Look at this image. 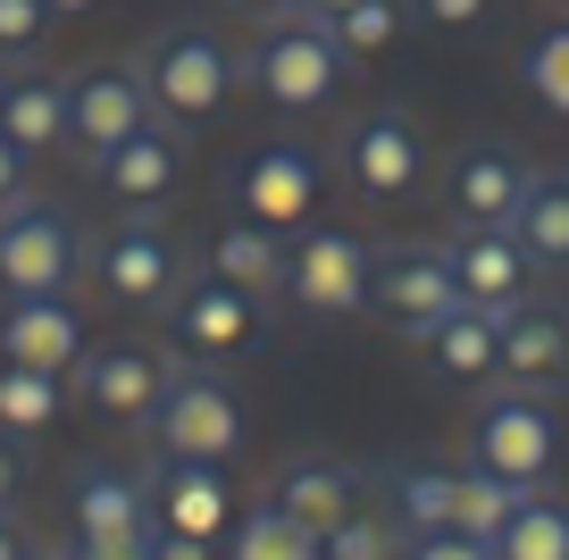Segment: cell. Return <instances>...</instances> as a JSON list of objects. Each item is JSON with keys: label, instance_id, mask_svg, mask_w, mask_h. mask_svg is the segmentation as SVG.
I'll use <instances>...</instances> for the list:
<instances>
[{"label": "cell", "instance_id": "1", "mask_svg": "<svg viewBox=\"0 0 569 560\" xmlns=\"http://www.w3.org/2000/svg\"><path fill=\"white\" fill-rule=\"evenodd\" d=\"M142 84H151V118L201 126L243 84V51H234L227 34H210V26H168V34L142 51Z\"/></svg>", "mask_w": 569, "mask_h": 560}, {"label": "cell", "instance_id": "2", "mask_svg": "<svg viewBox=\"0 0 569 560\" xmlns=\"http://www.w3.org/2000/svg\"><path fill=\"white\" fill-rule=\"evenodd\" d=\"M243 84H260V101L268 109H293V118H310V109H327L336 101V84H343V42H336V26H319V18H268L260 26V42L243 51Z\"/></svg>", "mask_w": 569, "mask_h": 560}, {"label": "cell", "instance_id": "3", "mask_svg": "<svg viewBox=\"0 0 569 560\" xmlns=\"http://www.w3.org/2000/svg\"><path fill=\"white\" fill-rule=\"evenodd\" d=\"M142 436L160 443L168 460H234V443H243V402H234V386L210 377V368H177L160 386V402L142 410Z\"/></svg>", "mask_w": 569, "mask_h": 560}, {"label": "cell", "instance_id": "4", "mask_svg": "<svg viewBox=\"0 0 569 560\" xmlns=\"http://www.w3.org/2000/svg\"><path fill=\"white\" fill-rule=\"evenodd\" d=\"M369 310L393 318V334L427 343L452 310H469V301H461V277H452V251H445V243H386V251L369 260Z\"/></svg>", "mask_w": 569, "mask_h": 560}, {"label": "cell", "instance_id": "5", "mask_svg": "<svg viewBox=\"0 0 569 560\" xmlns=\"http://www.w3.org/2000/svg\"><path fill=\"white\" fill-rule=\"evenodd\" d=\"M84 243H76V218L51 201H9L0 210V301H34V293H68Z\"/></svg>", "mask_w": 569, "mask_h": 560}, {"label": "cell", "instance_id": "6", "mask_svg": "<svg viewBox=\"0 0 569 560\" xmlns=\"http://www.w3.org/2000/svg\"><path fill=\"white\" fill-rule=\"evenodd\" d=\"M134 126H151V84H142V59H109V68L68 76V142L59 151L76 168H101Z\"/></svg>", "mask_w": 569, "mask_h": 560}, {"label": "cell", "instance_id": "7", "mask_svg": "<svg viewBox=\"0 0 569 560\" xmlns=\"http://www.w3.org/2000/svg\"><path fill=\"white\" fill-rule=\"evenodd\" d=\"M369 260L377 243L352 227H310L302 243L284 251V301L310 318H352L369 310Z\"/></svg>", "mask_w": 569, "mask_h": 560}, {"label": "cell", "instance_id": "8", "mask_svg": "<svg viewBox=\"0 0 569 560\" xmlns=\"http://www.w3.org/2000/svg\"><path fill=\"white\" fill-rule=\"evenodd\" d=\"M92 277H101L109 301H126V310H160L168 293H177L193 268H184V243L168 227H151V210H134L126 227H109L101 243H92Z\"/></svg>", "mask_w": 569, "mask_h": 560}, {"label": "cell", "instance_id": "9", "mask_svg": "<svg viewBox=\"0 0 569 560\" xmlns=\"http://www.w3.org/2000/svg\"><path fill=\"white\" fill-rule=\"evenodd\" d=\"M227 193H234V210H243L251 227L293 234V227H310V210H319L327 168H319V151H310V142H260V151L234 168Z\"/></svg>", "mask_w": 569, "mask_h": 560}, {"label": "cell", "instance_id": "10", "mask_svg": "<svg viewBox=\"0 0 569 560\" xmlns=\"http://www.w3.org/2000/svg\"><path fill=\"white\" fill-rule=\"evenodd\" d=\"M343 176H352L360 201H402L427 176V134L402 101H377L369 118L343 126Z\"/></svg>", "mask_w": 569, "mask_h": 560}, {"label": "cell", "instance_id": "11", "mask_svg": "<svg viewBox=\"0 0 569 560\" xmlns=\"http://www.w3.org/2000/svg\"><path fill=\"white\" fill-rule=\"evenodd\" d=\"M552 452H561V427L536 393H486L478 427H469V460L511 486H545L552 477Z\"/></svg>", "mask_w": 569, "mask_h": 560}, {"label": "cell", "instance_id": "12", "mask_svg": "<svg viewBox=\"0 0 569 560\" xmlns=\"http://www.w3.org/2000/svg\"><path fill=\"white\" fill-rule=\"evenodd\" d=\"M260 310L268 301H251L243 284H227L218 268H201V277H184L177 293H168V327H177V343L193 351V360H243V351L260 343Z\"/></svg>", "mask_w": 569, "mask_h": 560}, {"label": "cell", "instance_id": "13", "mask_svg": "<svg viewBox=\"0 0 569 560\" xmlns=\"http://www.w3.org/2000/svg\"><path fill=\"white\" fill-rule=\"evenodd\" d=\"M528 159L511 142H461L445 168V201H452V227H511L519 193H528Z\"/></svg>", "mask_w": 569, "mask_h": 560}, {"label": "cell", "instance_id": "14", "mask_svg": "<svg viewBox=\"0 0 569 560\" xmlns=\"http://www.w3.org/2000/svg\"><path fill=\"white\" fill-rule=\"evenodd\" d=\"M495 377H511V386H561L569 377V301H511L495 327Z\"/></svg>", "mask_w": 569, "mask_h": 560}, {"label": "cell", "instance_id": "15", "mask_svg": "<svg viewBox=\"0 0 569 560\" xmlns=\"http://www.w3.org/2000/svg\"><path fill=\"white\" fill-rule=\"evenodd\" d=\"M92 176H101V193L126 201V210H160V201H177V184H184V126H168V118L134 126Z\"/></svg>", "mask_w": 569, "mask_h": 560}, {"label": "cell", "instance_id": "16", "mask_svg": "<svg viewBox=\"0 0 569 560\" xmlns=\"http://www.w3.org/2000/svg\"><path fill=\"white\" fill-rule=\"evenodd\" d=\"M84 402L92 410H109V419H142V410L160 402V386L177 377L168 368V351H151V343H134V334H109V343H84Z\"/></svg>", "mask_w": 569, "mask_h": 560}, {"label": "cell", "instance_id": "17", "mask_svg": "<svg viewBox=\"0 0 569 560\" xmlns=\"http://www.w3.org/2000/svg\"><path fill=\"white\" fill-rule=\"evenodd\" d=\"M0 360L18 368H51L68 377L84 360V310L68 293H34V301H0Z\"/></svg>", "mask_w": 569, "mask_h": 560}, {"label": "cell", "instance_id": "18", "mask_svg": "<svg viewBox=\"0 0 569 560\" xmlns=\"http://www.w3.org/2000/svg\"><path fill=\"white\" fill-rule=\"evenodd\" d=\"M445 251H452V277H461V301H469V310H511V301H528L536 260L519 251L511 227H461Z\"/></svg>", "mask_w": 569, "mask_h": 560}, {"label": "cell", "instance_id": "19", "mask_svg": "<svg viewBox=\"0 0 569 560\" xmlns=\"http://www.w3.org/2000/svg\"><path fill=\"white\" fill-rule=\"evenodd\" d=\"M151 519L210 543L218 527H234L227 469H218V460H160V469H151Z\"/></svg>", "mask_w": 569, "mask_h": 560}, {"label": "cell", "instance_id": "20", "mask_svg": "<svg viewBox=\"0 0 569 560\" xmlns=\"http://www.w3.org/2000/svg\"><path fill=\"white\" fill-rule=\"evenodd\" d=\"M68 502H76V536L84 543H142L151 536V486L126 469H101V460L76 469Z\"/></svg>", "mask_w": 569, "mask_h": 560}, {"label": "cell", "instance_id": "21", "mask_svg": "<svg viewBox=\"0 0 569 560\" xmlns=\"http://www.w3.org/2000/svg\"><path fill=\"white\" fill-rule=\"evenodd\" d=\"M268 502H277L293 527L327 536V527H343V519H352L360 477H352V469H336V460H293V469H277V477H268Z\"/></svg>", "mask_w": 569, "mask_h": 560}, {"label": "cell", "instance_id": "22", "mask_svg": "<svg viewBox=\"0 0 569 560\" xmlns=\"http://www.w3.org/2000/svg\"><path fill=\"white\" fill-rule=\"evenodd\" d=\"M386 493V519L402 536H427V527H452V502H461V469H427V460H393V469L369 477Z\"/></svg>", "mask_w": 569, "mask_h": 560}, {"label": "cell", "instance_id": "23", "mask_svg": "<svg viewBox=\"0 0 569 560\" xmlns=\"http://www.w3.org/2000/svg\"><path fill=\"white\" fill-rule=\"evenodd\" d=\"M0 134L26 142L34 159L59 151V142H68V76H51V68L9 76V92H0Z\"/></svg>", "mask_w": 569, "mask_h": 560}, {"label": "cell", "instance_id": "24", "mask_svg": "<svg viewBox=\"0 0 569 560\" xmlns=\"http://www.w3.org/2000/svg\"><path fill=\"white\" fill-rule=\"evenodd\" d=\"M511 234H519V251H528L536 268H569V168H536L528 176Z\"/></svg>", "mask_w": 569, "mask_h": 560}, {"label": "cell", "instance_id": "25", "mask_svg": "<svg viewBox=\"0 0 569 560\" xmlns=\"http://www.w3.org/2000/svg\"><path fill=\"white\" fill-rule=\"evenodd\" d=\"M210 268L227 284H243L251 301H284V234L251 227V218H234V227H218V251Z\"/></svg>", "mask_w": 569, "mask_h": 560}, {"label": "cell", "instance_id": "26", "mask_svg": "<svg viewBox=\"0 0 569 560\" xmlns=\"http://www.w3.org/2000/svg\"><path fill=\"white\" fill-rule=\"evenodd\" d=\"M227 560H327V543L310 536V527H293V519L260 493V502L227 527Z\"/></svg>", "mask_w": 569, "mask_h": 560}, {"label": "cell", "instance_id": "27", "mask_svg": "<svg viewBox=\"0 0 569 560\" xmlns=\"http://www.w3.org/2000/svg\"><path fill=\"white\" fill-rule=\"evenodd\" d=\"M495 327H502V310H452L445 327L427 334V360L445 368V377H495Z\"/></svg>", "mask_w": 569, "mask_h": 560}, {"label": "cell", "instance_id": "28", "mask_svg": "<svg viewBox=\"0 0 569 560\" xmlns=\"http://www.w3.org/2000/svg\"><path fill=\"white\" fill-rule=\"evenodd\" d=\"M495 560H569V502H552L545 486L511 510V527L495 536Z\"/></svg>", "mask_w": 569, "mask_h": 560}, {"label": "cell", "instance_id": "29", "mask_svg": "<svg viewBox=\"0 0 569 560\" xmlns=\"http://www.w3.org/2000/svg\"><path fill=\"white\" fill-rule=\"evenodd\" d=\"M68 410V393H59V377L51 368H18V360H0V427L9 436H42V427Z\"/></svg>", "mask_w": 569, "mask_h": 560}, {"label": "cell", "instance_id": "30", "mask_svg": "<svg viewBox=\"0 0 569 560\" xmlns=\"http://www.w3.org/2000/svg\"><path fill=\"white\" fill-rule=\"evenodd\" d=\"M528 493H536V486H511V477H495V469H478V460H469V469H461V502H452V527H461V536H478V543H495Z\"/></svg>", "mask_w": 569, "mask_h": 560}, {"label": "cell", "instance_id": "31", "mask_svg": "<svg viewBox=\"0 0 569 560\" xmlns=\"http://www.w3.org/2000/svg\"><path fill=\"white\" fill-rule=\"evenodd\" d=\"M519 84H528V101H536V109L569 118V26H545V34L519 51Z\"/></svg>", "mask_w": 569, "mask_h": 560}, {"label": "cell", "instance_id": "32", "mask_svg": "<svg viewBox=\"0 0 569 560\" xmlns=\"http://www.w3.org/2000/svg\"><path fill=\"white\" fill-rule=\"evenodd\" d=\"M319 543H327V560H402V552H410L402 527H393V519H369V510H352L343 527H327Z\"/></svg>", "mask_w": 569, "mask_h": 560}, {"label": "cell", "instance_id": "33", "mask_svg": "<svg viewBox=\"0 0 569 560\" xmlns=\"http://www.w3.org/2000/svg\"><path fill=\"white\" fill-rule=\"evenodd\" d=\"M393 34H402V0H352V9L336 18L343 59H377V51H393Z\"/></svg>", "mask_w": 569, "mask_h": 560}, {"label": "cell", "instance_id": "34", "mask_svg": "<svg viewBox=\"0 0 569 560\" xmlns=\"http://www.w3.org/2000/svg\"><path fill=\"white\" fill-rule=\"evenodd\" d=\"M51 34V0H0V59H34Z\"/></svg>", "mask_w": 569, "mask_h": 560}, {"label": "cell", "instance_id": "35", "mask_svg": "<svg viewBox=\"0 0 569 560\" xmlns=\"http://www.w3.org/2000/svg\"><path fill=\"white\" fill-rule=\"evenodd\" d=\"M402 560H495V543L461 536V527H427V536H410Z\"/></svg>", "mask_w": 569, "mask_h": 560}, {"label": "cell", "instance_id": "36", "mask_svg": "<svg viewBox=\"0 0 569 560\" xmlns=\"http://www.w3.org/2000/svg\"><path fill=\"white\" fill-rule=\"evenodd\" d=\"M142 560H210V543H201V536H177V527L151 519V536H142Z\"/></svg>", "mask_w": 569, "mask_h": 560}, {"label": "cell", "instance_id": "37", "mask_svg": "<svg viewBox=\"0 0 569 560\" xmlns=\"http://www.w3.org/2000/svg\"><path fill=\"white\" fill-rule=\"evenodd\" d=\"M26 168H34V151L0 134V210H9V201H26Z\"/></svg>", "mask_w": 569, "mask_h": 560}, {"label": "cell", "instance_id": "38", "mask_svg": "<svg viewBox=\"0 0 569 560\" xmlns=\"http://www.w3.org/2000/svg\"><path fill=\"white\" fill-rule=\"evenodd\" d=\"M18 493H26V443L0 427V510H18Z\"/></svg>", "mask_w": 569, "mask_h": 560}, {"label": "cell", "instance_id": "39", "mask_svg": "<svg viewBox=\"0 0 569 560\" xmlns=\"http://www.w3.org/2000/svg\"><path fill=\"white\" fill-rule=\"evenodd\" d=\"M419 18H427V26H478L486 0H419Z\"/></svg>", "mask_w": 569, "mask_h": 560}, {"label": "cell", "instance_id": "40", "mask_svg": "<svg viewBox=\"0 0 569 560\" xmlns=\"http://www.w3.org/2000/svg\"><path fill=\"white\" fill-rule=\"evenodd\" d=\"M68 560H142V543H84V536H76Z\"/></svg>", "mask_w": 569, "mask_h": 560}, {"label": "cell", "instance_id": "41", "mask_svg": "<svg viewBox=\"0 0 569 560\" xmlns=\"http://www.w3.org/2000/svg\"><path fill=\"white\" fill-rule=\"evenodd\" d=\"M34 543H26V527H18V510H0V560H26Z\"/></svg>", "mask_w": 569, "mask_h": 560}, {"label": "cell", "instance_id": "42", "mask_svg": "<svg viewBox=\"0 0 569 560\" xmlns=\"http://www.w3.org/2000/svg\"><path fill=\"white\" fill-rule=\"evenodd\" d=\"M234 9H251V18H293L302 0H234Z\"/></svg>", "mask_w": 569, "mask_h": 560}, {"label": "cell", "instance_id": "43", "mask_svg": "<svg viewBox=\"0 0 569 560\" xmlns=\"http://www.w3.org/2000/svg\"><path fill=\"white\" fill-rule=\"evenodd\" d=\"M343 9H352V0H302V18H319V26H336Z\"/></svg>", "mask_w": 569, "mask_h": 560}, {"label": "cell", "instance_id": "44", "mask_svg": "<svg viewBox=\"0 0 569 560\" xmlns=\"http://www.w3.org/2000/svg\"><path fill=\"white\" fill-rule=\"evenodd\" d=\"M84 9H101V0H51V18H84Z\"/></svg>", "mask_w": 569, "mask_h": 560}, {"label": "cell", "instance_id": "45", "mask_svg": "<svg viewBox=\"0 0 569 560\" xmlns=\"http://www.w3.org/2000/svg\"><path fill=\"white\" fill-rule=\"evenodd\" d=\"M26 560H68V552H26Z\"/></svg>", "mask_w": 569, "mask_h": 560}, {"label": "cell", "instance_id": "46", "mask_svg": "<svg viewBox=\"0 0 569 560\" xmlns=\"http://www.w3.org/2000/svg\"><path fill=\"white\" fill-rule=\"evenodd\" d=\"M0 92H9V76H0Z\"/></svg>", "mask_w": 569, "mask_h": 560}]
</instances>
